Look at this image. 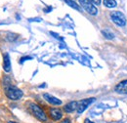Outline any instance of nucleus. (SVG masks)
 Segmentation results:
<instances>
[{"label":"nucleus","instance_id":"0eeeda50","mask_svg":"<svg viewBox=\"0 0 127 123\" xmlns=\"http://www.w3.org/2000/svg\"><path fill=\"white\" fill-rule=\"evenodd\" d=\"M115 91L119 94H127V80H124L120 83H118L115 86Z\"/></svg>","mask_w":127,"mask_h":123},{"label":"nucleus","instance_id":"9d476101","mask_svg":"<svg viewBox=\"0 0 127 123\" xmlns=\"http://www.w3.org/2000/svg\"><path fill=\"white\" fill-rule=\"evenodd\" d=\"M77 105H78V102H70V103H68L67 105H65L64 106V111L65 112H72V111H74L75 109H77Z\"/></svg>","mask_w":127,"mask_h":123},{"label":"nucleus","instance_id":"f257e3e1","mask_svg":"<svg viewBox=\"0 0 127 123\" xmlns=\"http://www.w3.org/2000/svg\"><path fill=\"white\" fill-rule=\"evenodd\" d=\"M5 94L10 100H13V101L20 100L23 97V92L17 87L12 86V85H9L5 88Z\"/></svg>","mask_w":127,"mask_h":123},{"label":"nucleus","instance_id":"4468645a","mask_svg":"<svg viewBox=\"0 0 127 123\" xmlns=\"http://www.w3.org/2000/svg\"><path fill=\"white\" fill-rule=\"evenodd\" d=\"M91 1L95 5H100V3H101V0H91Z\"/></svg>","mask_w":127,"mask_h":123},{"label":"nucleus","instance_id":"2eb2a0df","mask_svg":"<svg viewBox=\"0 0 127 123\" xmlns=\"http://www.w3.org/2000/svg\"><path fill=\"white\" fill-rule=\"evenodd\" d=\"M61 123H70V120H69L68 118H65V119H64Z\"/></svg>","mask_w":127,"mask_h":123},{"label":"nucleus","instance_id":"f3484780","mask_svg":"<svg viewBox=\"0 0 127 123\" xmlns=\"http://www.w3.org/2000/svg\"><path fill=\"white\" fill-rule=\"evenodd\" d=\"M84 123H94L93 121H91L90 119H88V118H86L85 120H84Z\"/></svg>","mask_w":127,"mask_h":123},{"label":"nucleus","instance_id":"7ed1b4c3","mask_svg":"<svg viewBox=\"0 0 127 123\" xmlns=\"http://www.w3.org/2000/svg\"><path fill=\"white\" fill-rule=\"evenodd\" d=\"M111 20H112V22L115 25L119 26V27H124L126 25V18H125V16L123 15L121 12H119V11L111 12Z\"/></svg>","mask_w":127,"mask_h":123},{"label":"nucleus","instance_id":"f8f14e48","mask_svg":"<svg viewBox=\"0 0 127 123\" xmlns=\"http://www.w3.org/2000/svg\"><path fill=\"white\" fill-rule=\"evenodd\" d=\"M104 5L108 8H113L116 6V1L115 0H104Z\"/></svg>","mask_w":127,"mask_h":123},{"label":"nucleus","instance_id":"6e6552de","mask_svg":"<svg viewBox=\"0 0 127 123\" xmlns=\"http://www.w3.org/2000/svg\"><path fill=\"white\" fill-rule=\"evenodd\" d=\"M3 68L6 72H9L11 70V62H10V56L8 53H6L3 57Z\"/></svg>","mask_w":127,"mask_h":123},{"label":"nucleus","instance_id":"dca6fc26","mask_svg":"<svg viewBox=\"0 0 127 123\" xmlns=\"http://www.w3.org/2000/svg\"><path fill=\"white\" fill-rule=\"evenodd\" d=\"M30 59H32V58H31V57H25V58L21 59V62H23L25 61V60H30Z\"/></svg>","mask_w":127,"mask_h":123},{"label":"nucleus","instance_id":"1a4fd4ad","mask_svg":"<svg viewBox=\"0 0 127 123\" xmlns=\"http://www.w3.org/2000/svg\"><path fill=\"white\" fill-rule=\"evenodd\" d=\"M50 115L54 120H60L63 117V113L59 108H51L50 109Z\"/></svg>","mask_w":127,"mask_h":123},{"label":"nucleus","instance_id":"9b49d317","mask_svg":"<svg viewBox=\"0 0 127 123\" xmlns=\"http://www.w3.org/2000/svg\"><path fill=\"white\" fill-rule=\"evenodd\" d=\"M68 6H70L71 8H73V9H75V10H78L80 11V7L77 5V3L76 2H74V1H72V0H64Z\"/></svg>","mask_w":127,"mask_h":123},{"label":"nucleus","instance_id":"ddd939ff","mask_svg":"<svg viewBox=\"0 0 127 123\" xmlns=\"http://www.w3.org/2000/svg\"><path fill=\"white\" fill-rule=\"evenodd\" d=\"M102 33H103V35H104L106 38H108V39H112V38L114 37V34H113L110 30H104V31H102Z\"/></svg>","mask_w":127,"mask_h":123},{"label":"nucleus","instance_id":"a211bd4d","mask_svg":"<svg viewBox=\"0 0 127 123\" xmlns=\"http://www.w3.org/2000/svg\"><path fill=\"white\" fill-rule=\"evenodd\" d=\"M8 123H18V122H15V121H9Z\"/></svg>","mask_w":127,"mask_h":123},{"label":"nucleus","instance_id":"39448f33","mask_svg":"<svg viewBox=\"0 0 127 123\" xmlns=\"http://www.w3.org/2000/svg\"><path fill=\"white\" fill-rule=\"evenodd\" d=\"M94 101H95V98H89V99H85V100H82V101L78 102L77 109H76L77 112H78V113H82Z\"/></svg>","mask_w":127,"mask_h":123},{"label":"nucleus","instance_id":"f03ea898","mask_svg":"<svg viewBox=\"0 0 127 123\" xmlns=\"http://www.w3.org/2000/svg\"><path fill=\"white\" fill-rule=\"evenodd\" d=\"M30 108H31L32 112L33 113V115H34L38 120L43 121V122L47 120V116H46L45 112L43 111V109L40 108L38 105L32 103V104H30Z\"/></svg>","mask_w":127,"mask_h":123},{"label":"nucleus","instance_id":"423d86ee","mask_svg":"<svg viewBox=\"0 0 127 123\" xmlns=\"http://www.w3.org/2000/svg\"><path fill=\"white\" fill-rule=\"evenodd\" d=\"M43 97H44V99L47 101L48 103L51 104V105H54V106H60V105H62V101L61 100H59L58 98H56V97H54V96H52V95H50L48 93H45L43 95Z\"/></svg>","mask_w":127,"mask_h":123},{"label":"nucleus","instance_id":"20e7f679","mask_svg":"<svg viewBox=\"0 0 127 123\" xmlns=\"http://www.w3.org/2000/svg\"><path fill=\"white\" fill-rule=\"evenodd\" d=\"M79 3L80 5L83 7V9L87 13H89L90 15L95 16L98 14V10H97V8L94 6V4L92 3L91 0H79Z\"/></svg>","mask_w":127,"mask_h":123}]
</instances>
